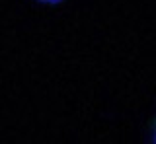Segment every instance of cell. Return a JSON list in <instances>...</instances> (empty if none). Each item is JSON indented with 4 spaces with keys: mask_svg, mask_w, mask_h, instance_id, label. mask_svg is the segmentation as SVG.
<instances>
[{
    "mask_svg": "<svg viewBox=\"0 0 156 144\" xmlns=\"http://www.w3.org/2000/svg\"><path fill=\"white\" fill-rule=\"evenodd\" d=\"M39 2H47V4H57V2H61V0H39Z\"/></svg>",
    "mask_w": 156,
    "mask_h": 144,
    "instance_id": "1",
    "label": "cell"
},
{
    "mask_svg": "<svg viewBox=\"0 0 156 144\" xmlns=\"http://www.w3.org/2000/svg\"><path fill=\"white\" fill-rule=\"evenodd\" d=\"M154 140H156V125H154Z\"/></svg>",
    "mask_w": 156,
    "mask_h": 144,
    "instance_id": "2",
    "label": "cell"
}]
</instances>
